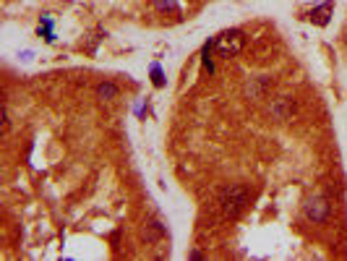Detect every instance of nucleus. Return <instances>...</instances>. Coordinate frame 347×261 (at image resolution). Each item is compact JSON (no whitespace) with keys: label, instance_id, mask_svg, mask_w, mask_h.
Masks as SVG:
<instances>
[{"label":"nucleus","instance_id":"1","mask_svg":"<svg viewBox=\"0 0 347 261\" xmlns=\"http://www.w3.org/2000/svg\"><path fill=\"white\" fill-rule=\"evenodd\" d=\"M248 198H251V188L243 186V183H232V186L222 188L220 201H217V204H220V209H222L225 217H238V214L245 209Z\"/></svg>","mask_w":347,"mask_h":261},{"label":"nucleus","instance_id":"2","mask_svg":"<svg viewBox=\"0 0 347 261\" xmlns=\"http://www.w3.org/2000/svg\"><path fill=\"white\" fill-rule=\"evenodd\" d=\"M245 47V34L240 29H225L214 37V52L220 58H235Z\"/></svg>","mask_w":347,"mask_h":261},{"label":"nucleus","instance_id":"3","mask_svg":"<svg viewBox=\"0 0 347 261\" xmlns=\"http://www.w3.org/2000/svg\"><path fill=\"white\" fill-rule=\"evenodd\" d=\"M303 214L313 222V225H324V222L331 217V204H329V198L321 196V194L308 196L306 204H303Z\"/></svg>","mask_w":347,"mask_h":261},{"label":"nucleus","instance_id":"4","mask_svg":"<svg viewBox=\"0 0 347 261\" xmlns=\"http://www.w3.org/2000/svg\"><path fill=\"white\" fill-rule=\"evenodd\" d=\"M271 76H248V81L243 84V97L248 102H261L271 89Z\"/></svg>","mask_w":347,"mask_h":261},{"label":"nucleus","instance_id":"5","mask_svg":"<svg viewBox=\"0 0 347 261\" xmlns=\"http://www.w3.org/2000/svg\"><path fill=\"white\" fill-rule=\"evenodd\" d=\"M266 112H269V118H274V120H292V115L298 112V99L282 94V97L271 99Z\"/></svg>","mask_w":347,"mask_h":261},{"label":"nucleus","instance_id":"6","mask_svg":"<svg viewBox=\"0 0 347 261\" xmlns=\"http://www.w3.org/2000/svg\"><path fill=\"white\" fill-rule=\"evenodd\" d=\"M141 235H144L146 243H160L164 235H167V230H164V225L160 219H146L144 227H141Z\"/></svg>","mask_w":347,"mask_h":261},{"label":"nucleus","instance_id":"7","mask_svg":"<svg viewBox=\"0 0 347 261\" xmlns=\"http://www.w3.org/2000/svg\"><path fill=\"white\" fill-rule=\"evenodd\" d=\"M94 91H97V99H100V102H112V99L120 97V87L115 81H100Z\"/></svg>","mask_w":347,"mask_h":261},{"label":"nucleus","instance_id":"8","mask_svg":"<svg viewBox=\"0 0 347 261\" xmlns=\"http://www.w3.org/2000/svg\"><path fill=\"white\" fill-rule=\"evenodd\" d=\"M329 16H331V8H329V3H321V5H316V8L308 13V19L313 21V24H319V26H327L329 24Z\"/></svg>","mask_w":347,"mask_h":261},{"label":"nucleus","instance_id":"9","mask_svg":"<svg viewBox=\"0 0 347 261\" xmlns=\"http://www.w3.org/2000/svg\"><path fill=\"white\" fill-rule=\"evenodd\" d=\"M52 26H55V21H52L50 13H44L42 21H40V29H37V34L44 37V42H55V32H52Z\"/></svg>","mask_w":347,"mask_h":261},{"label":"nucleus","instance_id":"10","mask_svg":"<svg viewBox=\"0 0 347 261\" xmlns=\"http://www.w3.org/2000/svg\"><path fill=\"white\" fill-rule=\"evenodd\" d=\"M152 5H154V11H160V13H175V11H180L178 0H152Z\"/></svg>","mask_w":347,"mask_h":261},{"label":"nucleus","instance_id":"11","mask_svg":"<svg viewBox=\"0 0 347 261\" xmlns=\"http://www.w3.org/2000/svg\"><path fill=\"white\" fill-rule=\"evenodd\" d=\"M149 73H152V84H154L157 89H162L164 84H167V79H164V71H162L160 63H152V65H149Z\"/></svg>","mask_w":347,"mask_h":261},{"label":"nucleus","instance_id":"12","mask_svg":"<svg viewBox=\"0 0 347 261\" xmlns=\"http://www.w3.org/2000/svg\"><path fill=\"white\" fill-rule=\"evenodd\" d=\"M19 58H21V60H32V58H34V52H29V50H26V52H21Z\"/></svg>","mask_w":347,"mask_h":261},{"label":"nucleus","instance_id":"13","mask_svg":"<svg viewBox=\"0 0 347 261\" xmlns=\"http://www.w3.org/2000/svg\"><path fill=\"white\" fill-rule=\"evenodd\" d=\"M188 259H204V253L201 251H191V253H188Z\"/></svg>","mask_w":347,"mask_h":261},{"label":"nucleus","instance_id":"14","mask_svg":"<svg viewBox=\"0 0 347 261\" xmlns=\"http://www.w3.org/2000/svg\"><path fill=\"white\" fill-rule=\"evenodd\" d=\"M321 3H334V0H321Z\"/></svg>","mask_w":347,"mask_h":261}]
</instances>
